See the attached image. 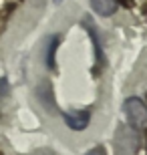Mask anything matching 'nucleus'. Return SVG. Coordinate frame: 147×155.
Returning a JSON list of instances; mask_svg holds the SVG:
<instances>
[{
  "label": "nucleus",
  "mask_w": 147,
  "mask_h": 155,
  "mask_svg": "<svg viewBox=\"0 0 147 155\" xmlns=\"http://www.w3.org/2000/svg\"><path fill=\"white\" fill-rule=\"evenodd\" d=\"M127 121L133 129H147V105L139 97H129L123 105Z\"/></svg>",
  "instance_id": "f257e3e1"
},
{
  "label": "nucleus",
  "mask_w": 147,
  "mask_h": 155,
  "mask_svg": "<svg viewBox=\"0 0 147 155\" xmlns=\"http://www.w3.org/2000/svg\"><path fill=\"white\" fill-rule=\"evenodd\" d=\"M91 121L89 111H68L65 113V123H67L73 131H83Z\"/></svg>",
  "instance_id": "7ed1b4c3"
},
{
  "label": "nucleus",
  "mask_w": 147,
  "mask_h": 155,
  "mask_svg": "<svg viewBox=\"0 0 147 155\" xmlns=\"http://www.w3.org/2000/svg\"><path fill=\"white\" fill-rule=\"evenodd\" d=\"M115 141H117V153L119 155H137L139 149V137L133 127L119 125L115 133Z\"/></svg>",
  "instance_id": "f03ea898"
},
{
  "label": "nucleus",
  "mask_w": 147,
  "mask_h": 155,
  "mask_svg": "<svg viewBox=\"0 0 147 155\" xmlns=\"http://www.w3.org/2000/svg\"><path fill=\"white\" fill-rule=\"evenodd\" d=\"M57 45H58V38L57 36H51L48 42H46V64H48V69H55V54H57Z\"/></svg>",
  "instance_id": "39448f33"
},
{
  "label": "nucleus",
  "mask_w": 147,
  "mask_h": 155,
  "mask_svg": "<svg viewBox=\"0 0 147 155\" xmlns=\"http://www.w3.org/2000/svg\"><path fill=\"white\" fill-rule=\"evenodd\" d=\"M87 155H107V153H105V149H103V147H95V149H91Z\"/></svg>",
  "instance_id": "423d86ee"
},
{
  "label": "nucleus",
  "mask_w": 147,
  "mask_h": 155,
  "mask_svg": "<svg viewBox=\"0 0 147 155\" xmlns=\"http://www.w3.org/2000/svg\"><path fill=\"white\" fill-rule=\"evenodd\" d=\"M55 2H57V4H61V2H62V0H55Z\"/></svg>",
  "instance_id": "0eeeda50"
},
{
  "label": "nucleus",
  "mask_w": 147,
  "mask_h": 155,
  "mask_svg": "<svg viewBox=\"0 0 147 155\" xmlns=\"http://www.w3.org/2000/svg\"><path fill=\"white\" fill-rule=\"evenodd\" d=\"M91 6L97 14L101 16H111L115 10H117V0H91Z\"/></svg>",
  "instance_id": "20e7f679"
}]
</instances>
